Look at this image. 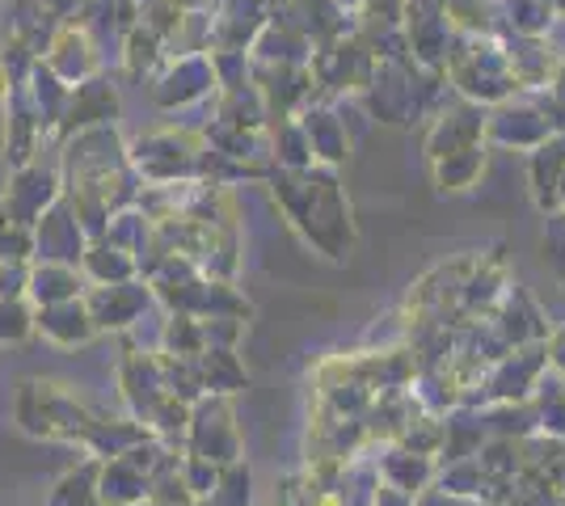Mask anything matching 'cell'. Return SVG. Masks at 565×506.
<instances>
[{"label": "cell", "mask_w": 565, "mask_h": 506, "mask_svg": "<svg viewBox=\"0 0 565 506\" xmlns=\"http://www.w3.org/2000/svg\"><path fill=\"white\" fill-rule=\"evenodd\" d=\"M275 198L308 241L326 249L330 258H342V237L351 241V224H347V207L338 198L333 177L305 173V169H282V173H275Z\"/></svg>", "instance_id": "6da1fadb"}, {"label": "cell", "mask_w": 565, "mask_h": 506, "mask_svg": "<svg viewBox=\"0 0 565 506\" xmlns=\"http://www.w3.org/2000/svg\"><path fill=\"white\" fill-rule=\"evenodd\" d=\"M13 418L30 439H47V443H76L94 427L97 406H89L68 380H43L30 376L18 385L13 397Z\"/></svg>", "instance_id": "7a4b0ae2"}, {"label": "cell", "mask_w": 565, "mask_h": 506, "mask_svg": "<svg viewBox=\"0 0 565 506\" xmlns=\"http://www.w3.org/2000/svg\"><path fill=\"white\" fill-rule=\"evenodd\" d=\"M203 140L182 127H152L136 140H127V165L136 169L143 186H182L199 182Z\"/></svg>", "instance_id": "3957f363"}, {"label": "cell", "mask_w": 565, "mask_h": 506, "mask_svg": "<svg viewBox=\"0 0 565 506\" xmlns=\"http://www.w3.org/2000/svg\"><path fill=\"white\" fill-rule=\"evenodd\" d=\"M166 452H178V448H166L157 439H143L131 452L110 460H97V503L102 506H140L143 494H148V482L157 473V464L166 460Z\"/></svg>", "instance_id": "277c9868"}, {"label": "cell", "mask_w": 565, "mask_h": 506, "mask_svg": "<svg viewBox=\"0 0 565 506\" xmlns=\"http://www.w3.org/2000/svg\"><path fill=\"white\" fill-rule=\"evenodd\" d=\"M182 452H194V456L212 460L215 469L241 460V431H236V422H233V406H228L224 397L203 392V397L190 406Z\"/></svg>", "instance_id": "5b68a950"}, {"label": "cell", "mask_w": 565, "mask_h": 506, "mask_svg": "<svg viewBox=\"0 0 565 506\" xmlns=\"http://www.w3.org/2000/svg\"><path fill=\"white\" fill-rule=\"evenodd\" d=\"M127 165V140L118 131V122L110 127H89V131H76L68 140H60V182H76V177H97V173H110V169Z\"/></svg>", "instance_id": "8992f818"}, {"label": "cell", "mask_w": 565, "mask_h": 506, "mask_svg": "<svg viewBox=\"0 0 565 506\" xmlns=\"http://www.w3.org/2000/svg\"><path fill=\"white\" fill-rule=\"evenodd\" d=\"M215 89V68L207 51H182V55H169L161 64V73L152 80V101L161 110H186L194 101Z\"/></svg>", "instance_id": "52a82bcc"}, {"label": "cell", "mask_w": 565, "mask_h": 506, "mask_svg": "<svg viewBox=\"0 0 565 506\" xmlns=\"http://www.w3.org/2000/svg\"><path fill=\"white\" fill-rule=\"evenodd\" d=\"M64 198V182H60V169L55 165H43V161H30V165L13 169V177H9V186L0 191V207L9 212V216L25 224V228H34L43 212H47L51 203H60Z\"/></svg>", "instance_id": "ba28073f"}, {"label": "cell", "mask_w": 565, "mask_h": 506, "mask_svg": "<svg viewBox=\"0 0 565 506\" xmlns=\"http://www.w3.org/2000/svg\"><path fill=\"white\" fill-rule=\"evenodd\" d=\"M122 119V94L118 85L106 73L89 76L81 85H72L68 106H64V119H60V131H55V144L68 140L76 131H89V127H110V122Z\"/></svg>", "instance_id": "9c48e42d"}, {"label": "cell", "mask_w": 565, "mask_h": 506, "mask_svg": "<svg viewBox=\"0 0 565 506\" xmlns=\"http://www.w3.org/2000/svg\"><path fill=\"white\" fill-rule=\"evenodd\" d=\"M43 64H47L51 73L60 76L68 89L81 85V80H89V76L106 73V68H102V47H97V39L85 30L81 18L60 22V30L51 34L47 51H43Z\"/></svg>", "instance_id": "30bf717a"}, {"label": "cell", "mask_w": 565, "mask_h": 506, "mask_svg": "<svg viewBox=\"0 0 565 506\" xmlns=\"http://www.w3.org/2000/svg\"><path fill=\"white\" fill-rule=\"evenodd\" d=\"M152 288L143 279H127V283H102V288L85 291V309L94 316L97 334H122L152 309Z\"/></svg>", "instance_id": "8fae6325"}, {"label": "cell", "mask_w": 565, "mask_h": 506, "mask_svg": "<svg viewBox=\"0 0 565 506\" xmlns=\"http://www.w3.org/2000/svg\"><path fill=\"white\" fill-rule=\"evenodd\" d=\"M30 233H34V258H30V262L76 266L81 254H85V245H89V233L81 228V219H76L68 198L51 203L47 212H43V219H39Z\"/></svg>", "instance_id": "7c38bea8"}, {"label": "cell", "mask_w": 565, "mask_h": 506, "mask_svg": "<svg viewBox=\"0 0 565 506\" xmlns=\"http://www.w3.org/2000/svg\"><path fill=\"white\" fill-rule=\"evenodd\" d=\"M166 397V376L157 351H127L118 359V401L136 422H148V413L157 410V401Z\"/></svg>", "instance_id": "4fadbf2b"}, {"label": "cell", "mask_w": 565, "mask_h": 506, "mask_svg": "<svg viewBox=\"0 0 565 506\" xmlns=\"http://www.w3.org/2000/svg\"><path fill=\"white\" fill-rule=\"evenodd\" d=\"M4 106H9V119H4V161H9V169H22L30 161H39V152L47 144V131H43V122L34 119L22 85L9 89Z\"/></svg>", "instance_id": "5bb4252c"}, {"label": "cell", "mask_w": 565, "mask_h": 506, "mask_svg": "<svg viewBox=\"0 0 565 506\" xmlns=\"http://www.w3.org/2000/svg\"><path fill=\"white\" fill-rule=\"evenodd\" d=\"M34 334L60 346V351H76V346H89L97 337V325L89 309H85V295L81 300H64V304H47V309H34Z\"/></svg>", "instance_id": "9a60e30c"}, {"label": "cell", "mask_w": 565, "mask_h": 506, "mask_svg": "<svg viewBox=\"0 0 565 506\" xmlns=\"http://www.w3.org/2000/svg\"><path fill=\"white\" fill-rule=\"evenodd\" d=\"M143 439H152L148 434V427L143 422H136L131 413H110L97 410L94 427L85 431V439H81V452L89 460H110V456H122V452H131L136 443H143Z\"/></svg>", "instance_id": "2e32d148"}, {"label": "cell", "mask_w": 565, "mask_h": 506, "mask_svg": "<svg viewBox=\"0 0 565 506\" xmlns=\"http://www.w3.org/2000/svg\"><path fill=\"white\" fill-rule=\"evenodd\" d=\"M89 291L81 266L64 262H30V283H25V300L34 309H47V304H64V300H81Z\"/></svg>", "instance_id": "e0dca14e"}, {"label": "cell", "mask_w": 565, "mask_h": 506, "mask_svg": "<svg viewBox=\"0 0 565 506\" xmlns=\"http://www.w3.org/2000/svg\"><path fill=\"white\" fill-rule=\"evenodd\" d=\"M25 89V101H30V110H34V119L43 122V131H47V140H55V131H60V119H64V106H68V85L60 80V76L51 73L43 60H34L30 64V73L22 80Z\"/></svg>", "instance_id": "ac0fdd59"}, {"label": "cell", "mask_w": 565, "mask_h": 506, "mask_svg": "<svg viewBox=\"0 0 565 506\" xmlns=\"http://www.w3.org/2000/svg\"><path fill=\"white\" fill-rule=\"evenodd\" d=\"M81 274L89 288H102V283H127V279H140V266H136V254L118 249L106 237H94L81 254Z\"/></svg>", "instance_id": "d6986e66"}, {"label": "cell", "mask_w": 565, "mask_h": 506, "mask_svg": "<svg viewBox=\"0 0 565 506\" xmlns=\"http://www.w3.org/2000/svg\"><path fill=\"white\" fill-rule=\"evenodd\" d=\"M194 367H199L203 392H212V397H228V392L245 388V380H249L241 359H236V351H220V346H207V351L194 359Z\"/></svg>", "instance_id": "ffe728a7"}, {"label": "cell", "mask_w": 565, "mask_h": 506, "mask_svg": "<svg viewBox=\"0 0 565 506\" xmlns=\"http://www.w3.org/2000/svg\"><path fill=\"white\" fill-rule=\"evenodd\" d=\"M118 51H122V73H127V80H143V76H152L166 64V43L152 30H143V25L127 30V39L118 43Z\"/></svg>", "instance_id": "44dd1931"}, {"label": "cell", "mask_w": 565, "mask_h": 506, "mask_svg": "<svg viewBox=\"0 0 565 506\" xmlns=\"http://www.w3.org/2000/svg\"><path fill=\"white\" fill-rule=\"evenodd\" d=\"M190 503H194V489L182 477V452H166V460L157 464V473L148 482L143 506H190Z\"/></svg>", "instance_id": "7402d4cb"}, {"label": "cell", "mask_w": 565, "mask_h": 506, "mask_svg": "<svg viewBox=\"0 0 565 506\" xmlns=\"http://www.w3.org/2000/svg\"><path fill=\"white\" fill-rule=\"evenodd\" d=\"M47 506H102L97 503V460H81L60 482L51 485Z\"/></svg>", "instance_id": "603a6c76"}, {"label": "cell", "mask_w": 565, "mask_h": 506, "mask_svg": "<svg viewBox=\"0 0 565 506\" xmlns=\"http://www.w3.org/2000/svg\"><path fill=\"white\" fill-rule=\"evenodd\" d=\"M161 351H166V355H182V359H199V355L207 351L199 316L169 313L166 316V330H161Z\"/></svg>", "instance_id": "cb8c5ba5"}, {"label": "cell", "mask_w": 565, "mask_h": 506, "mask_svg": "<svg viewBox=\"0 0 565 506\" xmlns=\"http://www.w3.org/2000/svg\"><path fill=\"white\" fill-rule=\"evenodd\" d=\"M215 506H249L254 503V473H249V464L245 460H233V464H224L220 469V477H215V489L207 494Z\"/></svg>", "instance_id": "d4e9b609"}, {"label": "cell", "mask_w": 565, "mask_h": 506, "mask_svg": "<svg viewBox=\"0 0 565 506\" xmlns=\"http://www.w3.org/2000/svg\"><path fill=\"white\" fill-rule=\"evenodd\" d=\"M30 337H34V304L0 300V346H22Z\"/></svg>", "instance_id": "484cf974"}, {"label": "cell", "mask_w": 565, "mask_h": 506, "mask_svg": "<svg viewBox=\"0 0 565 506\" xmlns=\"http://www.w3.org/2000/svg\"><path fill=\"white\" fill-rule=\"evenodd\" d=\"M305 136H308V148L317 152V157H326V161H338L342 157V131H338V122L326 115V110H308L305 115Z\"/></svg>", "instance_id": "4316f807"}, {"label": "cell", "mask_w": 565, "mask_h": 506, "mask_svg": "<svg viewBox=\"0 0 565 506\" xmlns=\"http://www.w3.org/2000/svg\"><path fill=\"white\" fill-rule=\"evenodd\" d=\"M275 157H279L282 169H305L312 161V148H308V136L300 122H279L275 127Z\"/></svg>", "instance_id": "83f0119b"}, {"label": "cell", "mask_w": 565, "mask_h": 506, "mask_svg": "<svg viewBox=\"0 0 565 506\" xmlns=\"http://www.w3.org/2000/svg\"><path fill=\"white\" fill-rule=\"evenodd\" d=\"M30 258H34V233L0 207V262H30Z\"/></svg>", "instance_id": "f1b7e54d"}, {"label": "cell", "mask_w": 565, "mask_h": 506, "mask_svg": "<svg viewBox=\"0 0 565 506\" xmlns=\"http://www.w3.org/2000/svg\"><path fill=\"white\" fill-rule=\"evenodd\" d=\"M30 262H0V300H25Z\"/></svg>", "instance_id": "f546056e"}, {"label": "cell", "mask_w": 565, "mask_h": 506, "mask_svg": "<svg viewBox=\"0 0 565 506\" xmlns=\"http://www.w3.org/2000/svg\"><path fill=\"white\" fill-rule=\"evenodd\" d=\"M9 89H13V76H9V68H4V60H0V101L9 97Z\"/></svg>", "instance_id": "4dcf8cb0"}, {"label": "cell", "mask_w": 565, "mask_h": 506, "mask_svg": "<svg viewBox=\"0 0 565 506\" xmlns=\"http://www.w3.org/2000/svg\"><path fill=\"white\" fill-rule=\"evenodd\" d=\"M190 506H215V503H212V498H194Z\"/></svg>", "instance_id": "1f68e13d"}, {"label": "cell", "mask_w": 565, "mask_h": 506, "mask_svg": "<svg viewBox=\"0 0 565 506\" xmlns=\"http://www.w3.org/2000/svg\"><path fill=\"white\" fill-rule=\"evenodd\" d=\"M0 4H4V0H0Z\"/></svg>", "instance_id": "d6a6232c"}]
</instances>
